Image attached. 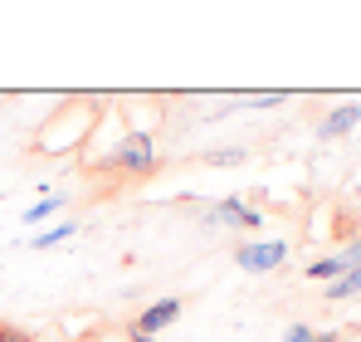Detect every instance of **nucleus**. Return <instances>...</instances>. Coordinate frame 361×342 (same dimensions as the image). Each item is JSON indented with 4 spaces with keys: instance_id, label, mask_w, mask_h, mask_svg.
Listing matches in <instances>:
<instances>
[{
    "instance_id": "f257e3e1",
    "label": "nucleus",
    "mask_w": 361,
    "mask_h": 342,
    "mask_svg": "<svg viewBox=\"0 0 361 342\" xmlns=\"http://www.w3.org/2000/svg\"><path fill=\"white\" fill-rule=\"evenodd\" d=\"M118 167L132 171V176H147V171L157 167V147H152L147 132H127L118 142Z\"/></svg>"
},
{
    "instance_id": "f03ea898",
    "label": "nucleus",
    "mask_w": 361,
    "mask_h": 342,
    "mask_svg": "<svg viewBox=\"0 0 361 342\" xmlns=\"http://www.w3.org/2000/svg\"><path fill=\"white\" fill-rule=\"evenodd\" d=\"M235 259H240V269H249V274H269V269H279V264L288 259V244H283V240H269V244H240Z\"/></svg>"
},
{
    "instance_id": "7ed1b4c3",
    "label": "nucleus",
    "mask_w": 361,
    "mask_h": 342,
    "mask_svg": "<svg viewBox=\"0 0 361 342\" xmlns=\"http://www.w3.org/2000/svg\"><path fill=\"white\" fill-rule=\"evenodd\" d=\"M180 318V298H157L152 308H142V318H137V333H147V338H157L161 328H171Z\"/></svg>"
},
{
    "instance_id": "20e7f679",
    "label": "nucleus",
    "mask_w": 361,
    "mask_h": 342,
    "mask_svg": "<svg viewBox=\"0 0 361 342\" xmlns=\"http://www.w3.org/2000/svg\"><path fill=\"white\" fill-rule=\"evenodd\" d=\"M205 220H210V225H240V230H254V225H259V211H249L244 201H235V196H230V201H220V206H215Z\"/></svg>"
},
{
    "instance_id": "39448f33",
    "label": "nucleus",
    "mask_w": 361,
    "mask_h": 342,
    "mask_svg": "<svg viewBox=\"0 0 361 342\" xmlns=\"http://www.w3.org/2000/svg\"><path fill=\"white\" fill-rule=\"evenodd\" d=\"M357 122H361V108L357 103H342V108H332V117H322L317 132H322V137H342V132H352Z\"/></svg>"
},
{
    "instance_id": "423d86ee",
    "label": "nucleus",
    "mask_w": 361,
    "mask_h": 342,
    "mask_svg": "<svg viewBox=\"0 0 361 342\" xmlns=\"http://www.w3.org/2000/svg\"><path fill=\"white\" fill-rule=\"evenodd\" d=\"M342 274H347L342 254H337V259H312V264H307V279H322V284H337Z\"/></svg>"
},
{
    "instance_id": "0eeeda50",
    "label": "nucleus",
    "mask_w": 361,
    "mask_h": 342,
    "mask_svg": "<svg viewBox=\"0 0 361 342\" xmlns=\"http://www.w3.org/2000/svg\"><path fill=\"white\" fill-rule=\"evenodd\" d=\"M59 206H63V196H44L39 206H30V211H25V220H30V225H35V220H49Z\"/></svg>"
},
{
    "instance_id": "6e6552de",
    "label": "nucleus",
    "mask_w": 361,
    "mask_h": 342,
    "mask_svg": "<svg viewBox=\"0 0 361 342\" xmlns=\"http://www.w3.org/2000/svg\"><path fill=\"white\" fill-rule=\"evenodd\" d=\"M73 230H78V225H54V230H44V235L35 240V249H54L59 240H68V235H73Z\"/></svg>"
},
{
    "instance_id": "1a4fd4ad",
    "label": "nucleus",
    "mask_w": 361,
    "mask_h": 342,
    "mask_svg": "<svg viewBox=\"0 0 361 342\" xmlns=\"http://www.w3.org/2000/svg\"><path fill=\"white\" fill-rule=\"evenodd\" d=\"M205 162H210V167H240L244 152H240V147H225V152H210Z\"/></svg>"
},
{
    "instance_id": "9d476101",
    "label": "nucleus",
    "mask_w": 361,
    "mask_h": 342,
    "mask_svg": "<svg viewBox=\"0 0 361 342\" xmlns=\"http://www.w3.org/2000/svg\"><path fill=\"white\" fill-rule=\"evenodd\" d=\"M249 103H254V108H279V103H283V93H254Z\"/></svg>"
},
{
    "instance_id": "9b49d317",
    "label": "nucleus",
    "mask_w": 361,
    "mask_h": 342,
    "mask_svg": "<svg viewBox=\"0 0 361 342\" xmlns=\"http://www.w3.org/2000/svg\"><path fill=\"white\" fill-rule=\"evenodd\" d=\"M288 342H317V333L302 328V323H293V328H288Z\"/></svg>"
},
{
    "instance_id": "f8f14e48",
    "label": "nucleus",
    "mask_w": 361,
    "mask_h": 342,
    "mask_svg": "<svg viewBox=\"0 0 361 342\" xmlns=\"http://www.w3.org/2000/svg\"><path fill=\"white\" fill-rule=\"evenodd\" d=\"M0 342H35L30 333H20V328H0Z\"/></svg>"
},
{
    "instance_id": "ddd939ff",
    "label": "nucleus",
    "mask_w": 361,
    "mask_h": 342,
    "mask_svg": "<svg viewBox=\"0 0 361 342\" xmlns=\"http://www.w3.org/2000/svg\"><path fill=\"white\" fill-rule=\"evenodd\" d=\"M127 338H132V342H152V338H147V333H137V328H132V333H127Z\"/></svg>"
}]
</instances>
